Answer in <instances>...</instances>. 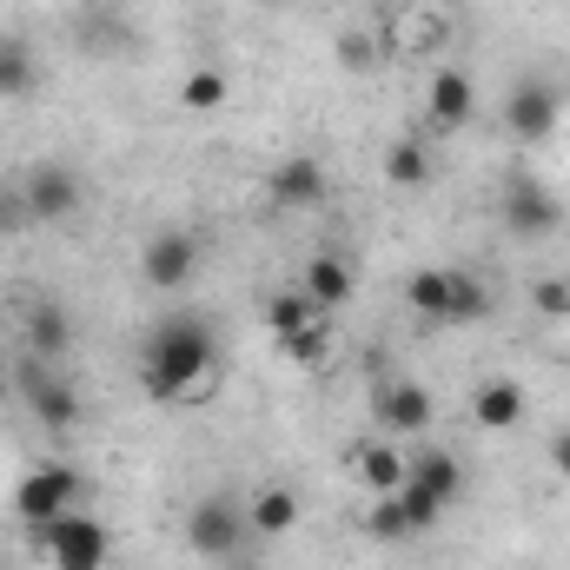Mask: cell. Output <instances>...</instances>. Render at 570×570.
Instances as JSON below:
<instances>
[{"label":"cell","mask_w":570,"mask_h":570,"mask_svg":"<svg viewBox=\"0 0 570 570\" xmlns=\"http://www.w3.org/2000/svg\"><path fill=\"white\" fill-rule=\"evenodd\" d=\"M140 385L153 405H199L219 385V338L206 318H159L140 345Z\"/></svg>","instance_id":"cell-1"},{"label":"cell","mask_w":570,"mask_h":570,"mask_svg":"<svg viewBox=\"0 0 570 570\" xmlns=\"http://www.w3.org/2000/svg\"><path fill=\"white\" fill-rule=\"evenodd\" d=\"M405 305L419 318H438V325H478L491 312V285L464 266H419L405 279Z\"/></svg>","instance_id":"cell-2"},{"label":"cell","mask_w":570,"mask_h":570,"mask_svg":"<svg viewBox=\"0 0 570 570\" xmlns=\"http://www.w3.org/2000/svg\"><path fill=\"white\" fill-rule=\"evenodd\" d=\"M186 544H193L199 558H213V564L239 558V551L253 544V518H246V504H239L233 491H206V498L186 511Z\"/></svg>","instance_id":"cell-3"},{"label":"cell","mask_w":570,"mask_h":570,"mask_svg":"<svg viewBox=\"0 0 570 570\" xmlns=\"http://www.w3.org/2000/svg\"><path fill=\"white\" fill-rule=\"evenodd\" d=\"M498 219H504L511 239H551L570 213H564V199H558L538 173H511V179L498 186Z\"/></svg>","instance_id":"cell-4"},{"label":"cell","mask_w":570,"mask_h":570,"mask_svg":"<svg viewBox=\"0 0 570 570\" xmlns=\"http://www.w3.org/2000/svg\"><path fill=\"white\" fill-rule=\"evenodd\" d=\"M33 538H40L53 570H107V558H114V538H107V524L94 511H67V518L40 524Z\"/></svg>","instance_id":"cell-5"},{"label":"cell","mask_w":570,"mask_h":570,"mask_svg":"<svg viewBox=\"0 0 570 570\" xmlns=\"http://www.w3.org/2000/svg\"><path fill=\"white\" fill-rule=\"evenodd\" d=\"M266 325H273V338L285 345L292 365H318V358L332 352V325H325V312H318L305 292H273Z\"/></svg>","instance_id":"cell-6"},{"label":"cell","mask_w":570,"mask_h":570,"mask_svg":"<svg viewBox=\"0 0 570 570\" xmlns=\"http://www.w3.org/2000/svg\"><path fill=\"white\" fill-rule=\"evenodd\" d=\"M13 392H20V405H27L47 431H73L80 425V399H73V385H67L47 358L20 352V358H13Z\"/></svg>","instance_id":"cell-7"},{"label":"cell","mask_w":570,"mask_h":570,"mask_svg":"<svg viewBox=\"0 0 570 570\" xmlns=\"http://www.w3.org/2000/svg\"><path fill=\"white\" fill-rule=\"evenodd\" d=\"M80 471L73 464H33L20 484H13V518L20 524H53V518H67V511H80Z\"/></svg>","instance_id":"cell-8"},{"label":"cell","mask_w":570,"mask_h":570,"mask_svg":"<svg viewBox=\"0 0 570 570\" xmlns=\"http://www.w3.org/2000/svg\"><path fill=\"white\" fill-rule=\"evenodd\" d=\"M558 120H564V87H558V80L524 73V80L504 94V127H511L518 146H544L558 134Z\"/></svg>","instance_id":"cell-9"},{"label":"cell","mask_w":570,"mask_h":570,"mask_svg":"<svg viewBox=\"0 0 570 570\" xmlns=\"http://www.w3.org/2000/svg\"><path fill=\"white\" fill-rule=\"evenodd\" d=\"M13 186H20V199H27V219H33V226H60V219H73V213H80V199H87L80 173H73V166H60V159L27 166Z\"/></svg>","instance_id":"cell-10"},{"label":"cell","mask_w":570,"mask_h":570,"mask_svg":"<svg viewBox=\"0 0 570 570\" xmlns=\"http://www.w3.org/2000/svg\"><path fill=\"white\" fill-rule=\"evenodd\" d=\"M199 259H206L199 233H186V226H159V233L146 239V253H140V279L153 285V292H179V285H193Z\"/></svg>","instance_id":"cell-11"},{"label":"cell","mask_w":570,"mask_h":570,"mask_svg":"<svg viewBox=\"0 0 570 570\" xmlns=\"http://www.w3.org/2000/svg\"><path fill=\"white\" fill-rule=\"evenodd\" d=\"M372 425L385 438H419L431 431V392L419 379H379L372 385Z\"/></svg>","instance_id":"cell-12"},{"label":"cell","mask_w":570,"mask_h":570,"mask_svg":"<svg viewBox=\"0 0 570 570\" xmlns=\"http://www.w3.org/2000/svg\"><path fill=\"white\" fill-rule=\"evenodd\" d=\"M352 478H358L372 498H399V491H405V478H412V451H405L399 438L372 431V438H358V444H352Z\"/></svg>","instance_id":"cell-13"},{"label":"cell","mask_w":570,"mask_h":570,"mask_svg":"<svg viewBox=\"0 0 570 570\" xmlns=\"http://www.w3.org/2000/svg\"><path fill=\"white\" fill-rule=\"evenodd\" d=\"M266 193H273V206H285V213L325 206V193H332V179H325V159H312V153H285L279 166L266 173Z\"/></svg>","instance_id":"cell-14"},{"label":"cell","mask_w":570,"mask_h":570,"mask_svg":"<svg viewBox=\"0 0 570 570\" xmlns=\"http://www.w3.org/2000/svg\"><path fill=\"white\" fill-rule=\"evenodd\" d=\"M471 114H478V87H471V73L464 67H438L425 87V120L438 134H458V127H471Z\"/></svg>","instance_id":"cell-15"},{"label":"cell","mask_w":570,"mask_h":570,"mask_svg":"<svg viewBox=\"0 0 570 570\" xmlns=\"http://www.w3.org/2000/svg\"><path fill=\"white\" fill-rule=\"evenodd\" d=\"M20 338H27V352H33V358L60 365V358L73 352V318H67V305H53V298H33V305L20 312Z\"/></svg>","instance_id":"cell-16"},{"label":"cell","mask_w":570,"mask_h":570,"mask_svg":"<svg viewBox=\"0 0 570 570\" xmlns=\"http://www.w3.org/2000/svg\"><path fill=\"white\" fill-rule=\"evenodd\" d=\"M412 491H425L438 511H451L458 498H464V464H458V451H444V444H425L419 458H412V478H405Z\"/></svg>","instance_id":"cell-17"},{"label":"cell","mask_w":570,"mask_h":570,"mask_svg":"<svg viewBox=\"0 0 570 570\" xmlns=\"http://www.w3.org/2000/svg\"><path fill=\"white\" fill-rule=\"evenodd\" d=\"M471 419H478V431H518L524 425V385L518 379H484L471 392Z\"/></svg>","instance_id":"cell-18"},{"label":"cell","mask_w":570,"mask_h":570,"mask_svg":"<svg viewBox=\"0 0 570 570\" xmlns=\"http://www.w3.org/2000/svg\"><path fill=\"white\" fill-rule=\"evenodd\" d=\"M298 292H305L318 312H338V305H352V298H358V279H352V266H345L338 253H318V259L305 266Z\"/></svg>","instance_id":"cell-19"},{"label":"cell","mask_w":570,"mask_h":570,"mask_svg":"<svg viewBox=\"0 0 570 570\" xmlns=\"http://www.w3.org/2000/svg\"><path fill=\"white\" fill-rule=\"evenodd\" d=\"M246 518H253V538H285L298 524V491L292 484H266L246 498Z\"/></svg>","instance_id":"cell-20"},{"label":"cell","mask_w":570,"mask_h":570,"mask_svg":"<svg viewBox=\"0 0 570 570\" xmlns=\"http://www.w3.org/2000/svg\"><path fill=\"white\" fill-rule=\"evenodd\" d=\"M40 87V53L20 33H0V100H27Z\"/></svg>","instance_id":"cell-21"},{"label":"cell","mask_w":570,"mask_h":570,"mask_svg":"<svg viewBox=\"0 0 570 570\" xmlns=\"http://www.w3.org/2000/svg\"><path fill=\"white\" fill-rule=\"evenodd\" d=\"M385 179H392L399 193H425V186H431L425 140H392V146H385Z\"/></svg>","instance_id":"cell-22"},{"label":"cell","mask_w":570,"mask_h":570,"mask_svg":"<svg viewBox=\"0 0 570 570\" xmlns=\"http://www.w3.org/2000/svg\"><path fill=\"white\" fill-rule=\"evenodd\" d=\"M226 100H233V73H219V67H193L179 80V107L186 114H219Z\"/></svg>","instance_id":"cell-23"},{"label":"cell","mask_w":570,"mask_h":570,"mask_svg":"<svg viewBox=\"0 0 570 570\" xmlns=\"http://www.w3.org/2000/svg\"><path fill=\"white\" fill-rule=\"evenodd\" d=\"M365 531H372L379 544H405V538H419L399 498H372V511H365Z\"/></svg>","instance_id":"cell-24"},{"label":"cell","mask_w":570,"mask_h":570,"mask_svg":"<svg viewBox=\"0 0 570 570\" xmlns=\"http://www.w3.org/2000/svg\"><path fill=\"white\" fill-rule=\"evenodd\" d=\"M332 53H338V67H345V73H372V60H379V47H372V33H365V27H345V33L332 40Z\"/></svg>","instance_id":"cell-25"},{"label":"cell","mask_w":570,"mask_h":570,"mask_svg":"<svg viewBox=\"0 0 570 570\" xmlns=\"http://www.w3.org/2000/svg\"><path fill=\"white\" fill-rule=\"evenodd\" d=\"M531 305H538L544 318H570V279H564V273H551V279H531Z\"/></svg>","instance_id":"cell-26"},{"label":"cell","mask_w":570,"mask_h":570,"mask_svg":"<svg viewBox=\"0 0 570 570\" xmlns=\"http://www.w3.org/2000/svg\"><path fill=\"white\" fill-rule=\"evenodd\" d=\"M20 226H33V219H27V199H20V186L7 179V186H0V239H13Z\"/></svg>","instance_id":"cell-27"},{"label":"cell","mask_w":570,"mask_h":570,"mask_svg":"<svg viewBox=\"0 0 570 570\" xmlns=\"http://www.w3.org/2000/svg\"><path fill=\"white\" fill-rule=\"evenodd\" d=\"M399 504H405V518H412V531H431V524H438V518H444V511H438V504H431L425 491H412V484H405V491H399Z\"/></svg>","instance_id":"cell-28"},{"label":"cell","mask_w":570,"mask_h":570,"mask_svg":"<svg viewBox=\"0 0 570 570\" xmlns=\"http://www.w3.org/2000/svg\"><path fill=\"white\" fill-rule=\"evenodd\" d=\"M551 471H558V478H570V431H558V438H551Z\"/></svg>","instance_id":"cell-29"},{"label":"cell","mask_w":570,"mask_h":570,"mask_svg":"<svg viewBox=\"0 0 570 570\" xmlns=\"http://www.w3.org/2000/svg\"><path fill=\"white\" fill-rule=\"evenodd\" d=\"M7 392H13V365L0 358V399H7Z\"/></svg>","instance_id":"cell-30"}]
</instances>
